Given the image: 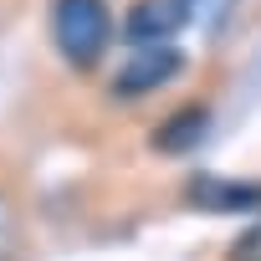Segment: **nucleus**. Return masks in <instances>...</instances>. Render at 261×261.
Instances as JSON below:
<instances>
[{"label": "nucleus", "mask_w": 261, "mask_h": 261, "mask_svg": "<svg viewBox=\"0 0 261 261\" xmlns=\"http://www.w3.org/2000/svg\"><path fill=\"white\" fill-rule=\"evenodd\" d=\"M51 41L67 67L92 72L113 46V11L108 0H57L51 6Z\"/></svg>", "instance_id": "obj_1"}, {"label": "nucleus", "mask_w": 261, "mask_h": 261, "mask_svg": "<svg viewBox=\"0 0 261 261\" xmlns=\"http://www.w3.org/2000/svg\"><path fill=\"white\" fill-rule=\"evenodd\" d=\"M179 67H185V57H179L174 41H164V46H134V57H128L118 67V77H113V97H144V92L164 87Z\"/></svg>", "instance_id": "obj_2"}, {"label": "nucleus", "mask_w": 261, "mask_h": 261, "mask_svg": "<svg viewBox=\"0 0 261 261\" xmlns=\"http://www.w3.org/2000/svg\"><path fill=\"white\" fill-rule=\"evenodd\" d=\"M185 195H190L195 210H210V215H251V210H261V185H251V179L195 174L185 185Z\"/></svg>", "instance_id": "obj_3"}, {"label": "nucleus", "mask_w": 261, "mask_h": 261, "mask_svg": "<svg viewBox=\"0 0 261 261\" xmlns=\"http://www.w3.org/2000/svg\"><path fill=\"white\" fill-rule=\"evenodd\" d=\"M179 26H185V11L174 0H139L123 16V41L128 46H164Z\"/></svg>", "instance_id": "obj_4"}, {"label": "nucleus", "mask_w": 261, "mask_h": 261, "mask_svg": "<svg viewBox=\"0 0 261 261\" xmlns=\"http://www.w3.org/2000/svg\"><path fill=\"white\" fill-rule=\"evenodd\" d=\"M205 134H210V108L205 102H185V108H174L159 128H154V149L159 154H195L200 144H205Z\"/></svg>", "instance_id": "obj_5"}, {"label": "nucleus", "mask_w": 261, "mask_h": 261, "mask_svg": "<svg viewBox=\"0 0 261 261\" xmlns=\"http://www.w3.org/2000/svg\"><path fill=\"white\" fill-rule=\"evenodd\" d=\"M174 6L185 11V21H195V26H215V21L230 11V0H174Z\"/></svg>", "instance_id": "obj_6"}, {"label": "nucleus", "mask_w": 261, "mask_h": 261, "mask_svg": "<svg viewBox=\"0 0 261 261\" xmlns=\"http://www.w3.org/2000/svg\"><path fill=\"white\" fill-rule=\"evenodd\" d=\"M230 261H261V220H256V225H246V230L236 236Z\"/></svg>", "instance_id": "obj_7"}, {"label": "nucleus", "mask_w": 261, "mask_h": 261, "mask_svg": "<svg viewBox=\"0 0 261 261\" xmlns=\"http://www.w3.org/2000/svg\"><path fill=\"white\" fill-rule=\"evenodd\" d=\"M11 251H16V225H11V210L0 205V261H11Z\"/></svg>", "instance_id": "obj_8"}]
</instances>
